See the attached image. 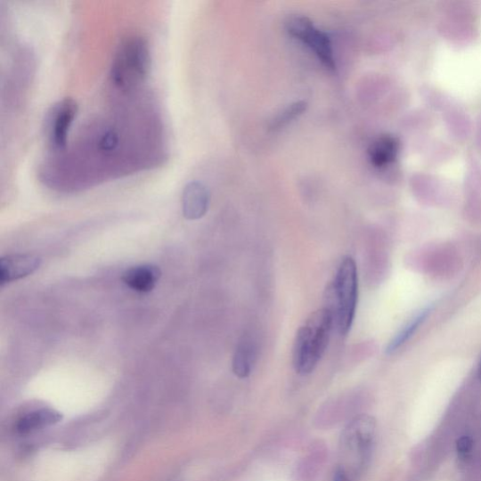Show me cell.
Listing matches in <instances>:
<instances>
[{
	"instance_id": "4fadbf2b",
	"label": "cell",
	"mask_w": 481,
	"mask_h": 481,
	"mask_svg": "<svg viewBox=\"0 0 481 481\" xmlns=\"http://www.w3.org/2000/svg\"><path fill=\"white\" fill-rule=\"evenodd\" d=\"M432 306H428L421 309V311L412 318L404 326L400 332H398L397 335L390 340L388 346H387L386 353L387 355H392L396 353L402 346H404L405 343L412 338V336L416 333L420 326L423 323L429 314L432 313Z\"/></svg>"
},
{
	"instance_id": "30bf717a",
	"label": "cell",
	"mask_w": 481,
	"mask_h": 481,
	"mask_svg": "<svg viewBox=\"0 0 481 481\" xmlns=\"http://www.w3.org/2000/svg\"><path fill=\"white\" fill-rule=\"evenodd\" d=\"M399 151L400 143L396 137L381 135L369 148L370 161L377 168H385L396 161Z\"/></svg>"
},
{
	"instance_id": "5b68a950",
	"label": "cell",
	"mask_w": 481,
	"mask_h": 481,
	"mask_svg": "<svg viewBox=\"0 0 481 481\" xmlns=\"http://www.w3.org/2000/svg\"><path fill=\"white\" fill-rule=\"evenodd\" d=\"M286 29L291 37L311 49L328 70H336V60L330 37L319 29L311 20L302 15L289 16Z\"/></svg>"
},
{
	"instance_id": "8fae6325",
	"label": "cell",
	"mask_w": 481,
	"mask_h": 481,
	"mask_svg": "<svg viewBox=\"0 0 481 481\" xmlns=\"http://www.w3.org/2000/svg\"><path fill=\"white\" fill-rule=\"evenodd\" d=\"M256 356V347L252 340L249 338H244L239 342L232 359L233 373L240 378L245 379L252 371L254 360Z\"/></svg>"
},
{
	"instance_id": "52a82bcc",
	"label": "cell",
	"mask_w": 481,
	"mask_h": 481,
	"mask_svg": "<svg viewBox=\"0 0 481 481\" xmlns=\"http://www.w3.org/2000/svg\"><path fill=\"white\" fill-rule=\"evenodd\" d=\"M41 265L39 257L32 254H13L0 261V284L20 281L36 273Z\"/></svg>"
},
{
	"instance_id": "5bb4252c",
	"label": "cell",
	"mask_w": 481,
	"mask_h": 481,
	"mask_svg": "<svg viewBox=\"0 0 481 481\" xmlns=\"http://www.w3.org/2000/svg\"><path fill=\"white\" fill-rule=\"evenodd\" d=\"M307 109L306 102L298 101L294 104L289 105L276 117L272 119L270 124V130L279 131L293 123L295 119L298 118L302 114L306 112Z\"/></svg>"
},
{
	"instance_id": "8992f818",
	"label": "cell",
	"mask_w": 481,
	"mask_h": 481,
	"mask_svg": "<svg viewBox=\"0 0 481 481\" xmlns=\"http://www.w3.org/2000/svg\"><path fill=\"white\" fill-rule=\"evenodd\" d=\"M78 112L77 102L64 98L50 109L45 118V135L48 145L54 153L68 146L69 133Z\"/></svg>"
},
{
	"instance_id": "7a4b0ae2",
	"label": "cell",
	"mask_w": 481,
	"mask_h": 481,
	"mask_svg": "<svg viewBox=\"0 0 481 481\" xmlns=\"http://www.w3.org/2000/svg\"><path fill=\"white\" fill-rule=\"evenodd\" d=\"M334 316L328 307H322L307 318L299 329L294 345L293 363L301 375L312 373L328 348Z\"/></svg>"
},
{
	"instance_id": "ba28073f",
	"label": "cell",
	"mask_w": 481,
	"mask_h": 481,
	"mask_svg": "<svg viewBox=\"0 0 481 481\" xmlns=\"http://www.w3.org/2000/svg\"><path fill=\"white\" fill-rule=\"evenodd\" d=\"M183 213L188 220H198L208 212L210 193L208 187L200 182H191L183 189Z\"/></svg>"
},
{
	"instance_id": "3957f363",
	"label": "cell",
	"mask_w": 481,
	"mask_h": 481,
	"mask_svg": "<svg viewBox=\"0 0 481 481\" xmlns=\"http://www.w3.org/2000/svg\"><path fill=\"white\" fill-rule=\"evenodd\" d=\"M376 435V421L369 415L355 417L343 429L339 441L338 469L353 481L363 474L371 457Z\"/></svg>"
},
{
	"instance_id": "6da1fadb",
	"label": "cell",
	"mask_w": 481,
	"mask_h": 481,
	"mask_svg": "<svg viewBox=\"0 0 481 481\" xmlns=\"http://www.w3.org/2000/svg\"><path fill=\"white\" fill-rule=\"evenodd\" d=\"M151 66L148 40L140 33H129L119 41L110 67V82L116 91L131 96L147 81Z\"/></svg>"
},
{
	"instance_id": "2e32d148",
	"label": "cell",
	"mask_w": 481,
	"mask_h": 481,
	"mask_svg": "<svg viewBox=\"0 0 481 481\" xmlns=\"http://www.w3.org/2000/svg\"><path fill=\"white\" fill-rule=\"evenodd\" d=\"M333 481H353L346 474L337 469Z\"/></svg>"
},
{
	"instance_id": "9c48e42d",
	"label": "cell",
	"mask_w": 481,
	"mask_h": 481,
	"mask_svg": "<svg viewBox=\"0 0 481 481\" xmlns=\"http://www.w3.org/2000/svg\"><path fill=\"white\" fill-rule=\"evenodd\" d=\"M161 274V270L158 266H134L124 273L123 281L137 293L146 294L156 288Z\"/></svg>"
},
{
	"instance_id": "277c9868",
	"label": "cell",
	"mask_w": 481,
	"mask_h": 481,
	"mask_svg": "<svg viewBox=\"0 0 481 481\" xmlns=\"http://www.w3.org/2000/svg\"><path fill=\"white\" fill-rule=\"evenodd\" d=\"M358 299L357 267L352 257H343L335 279L328 289V307L341 336L351 330Z\"/></svg>"
},
{
	"instance_id": "7c38bea8",
	"label": "cell",
	"mask_w": 481,
	"mask_h": 481,
	"mask_svg": "<svg viewBox=\"0 0 481 481\" xmlns=\"http://www.w3.org/2000/svg\"><path fill=\"white\" fill-rule=\"evenodd\" d=\"M61 420V416L59 412L51 409H41L31 412V413L20 419L16 424V429L17 432L27 434L36 431L37 428L58 423Z\"/></svg>"
},
{
	"instance_id": "e0dca14e",
	"label": "cell",
	"mask_w": 481,
	"mask_h": 481,
	"mask_svg": "<svg viewBox=\"0 0 481 481\" xmlns=\"http://www.w3.org/2000/svg\"><path fill=\"white\" fill-rule=\"evenodd\" d=\"M477 377H478V379L481 381V360H480L478 369H477Z\"/></svg>"
},
{
	"instance_id": "9a60e30c",
	"label": "cell",
	"mask_w": 481,
	"mask_h": 481,
	"mask_svg": "<svg viewBox=\"0 0 481 481\" xmlns=\"http://www.w3.org/2000/svg\"><path fill=\"white\" fill-rule=\"evenodd\" d=\"M458 454L462 458H467L472 452L473 440L470 436H463L456 443Z\"/></svg>"
}]
</instances>
